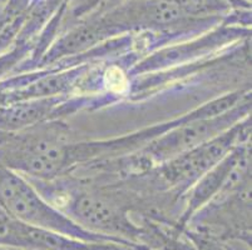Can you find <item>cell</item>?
I'll return each instance as SVG.
<instances>
[{
	"label": "cell",
	"mask_w": 252,
	"mask_h": 250,
	"mask_svg": "<svg viewBox=\"0 0 252 250\" xmlns=\"http://www.w3.org/2000/svg\"><path fill=\"white\" fill-rule=\"evenodd\" d=\"M49 194L43 196L48 201L63 199L54 206L86 230L150 248L148 229L137 225L129 217V213L138 204L132 198L83 187L70 193L50 192Z\"/></svg>",
	"instance_id": "1"
},
{
	"label": "cell",
	"mask_w": 252,
	"mask_h": 250,
	"mask_svg": "<svg viewBox=\"0 0 252 250\" xmlns=\"http://www.w3.org/2000/svg\"><path fill=\"white\" fill-rule=\"evenodd\" d=\"M0 205L13 219L63 237L87 243H119L129 247L148 248L86 230L40 195L25 176L3 164H0Z\"/></svg>",
	"instance_id": "2"
},
{
	"label": "cell",
	"mask_w": 252,
	"mask_h": 250,
	"mask_svg": "<svg viewBox=\"0 0 252 250\" xmlns=\"http://www.w3.org/2000/svg\"><path fill=\"white\" fill-rule=\"evenodd\" d=\"M250 132L251 121L247 116L217 137L142 174L147 176L156 189L175 193L178 196L189 192L198 179L214 168L233 148L245 143L249 139Z\"/></svg>",
	"instance_id": "3"
},
{
	"label": "cell",
	"mask_w": 252,
	"mask_h": 250,
	"mask_svg": "<svg viewBox=\"0 0 252 250\" xmlns=\"http://www.w3.org/2000/svg\"><path fill=\"white\" fill-rule=\"evenodd\" d=\"M8 133H3V132H0V144L3 143L4 140H5L6 138H8Z\"/></svg>",
	"instance_id": "4"
}]
</instances>
